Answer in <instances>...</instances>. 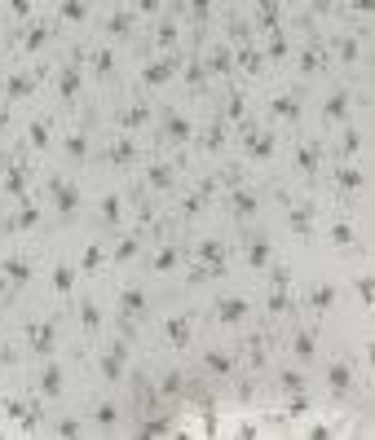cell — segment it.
Instances as JSON below:
<instances>
[{
    "instance_id": "1",
    "label": "cell",
    "mask_w": 375,
    "mask_h": 440,
    "mask_svg": "<svg viewBox=\"0 0 375 440\" xmlns=\"http://www.w3.org/2000/svg\"><path fill=\"white\" fill-rule=\"evenodd\" d=\"M62 14L66 18H84V0H62Z\"/></svg>"
}]
</instances>
